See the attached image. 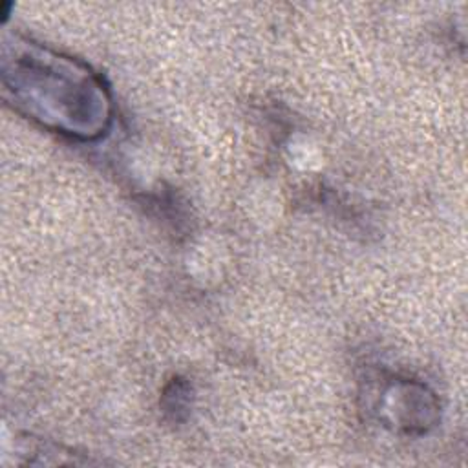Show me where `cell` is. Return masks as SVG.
I'll list each match as a JSON object with an SVG mask.
<instances>
[{
    "instance_id": "obj_1",
    "label": "cell",
    "mask_w": 468,
    "mask_h": 468,
    "mask_svg": "<svg viewBox=\"0 0 468 468\" xmlns=\"http://www.w3.org/2000/svg\"><path fill=\"white\" fill-rule=\"evenodd\" d=\"M0 80L5 102L51 133L93 143L112 128L110 88L80 58L18 33H5L0 51Z\"/></svg>"
},
{
    "instance_id": "obj_3",
    "label": "cell",
    "mask_w": 468,
    "mask_h": 468,
    "mask_svg": "<svg viewBox=\"0 0 468 468\" xmlns=\"http://www.w3.org/2000/svg\"><path fill=\"white\" fill-rule=\"evenodd\" d=\"M190 395H192L190 384L181 377H174L165 386L161 400H159L165 417L172 422H183L188 415Z\"/></svg>"
},
{
    "instance_id": "obj_2",
    "label": "cell",
    "mask_w": 468,
    "mask_h": 468,
    "mask_svg": "<svg viewBox=\"0 0 468 468\" xmlns=\"http://www.w3.org/2000/svg\"><path fill=\"white\" fill-rule=\"evenodd\" d=\"M366 400L382 426L406 435H422L441 419L437 395L426 384L406 377L375 378L366 388Z\"/></svg>"
}]
</instances>
